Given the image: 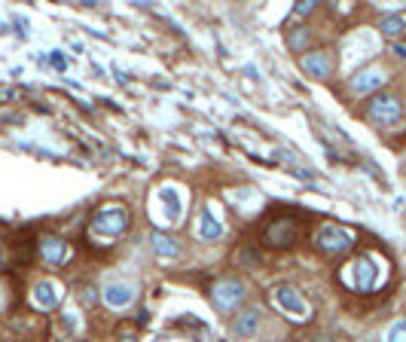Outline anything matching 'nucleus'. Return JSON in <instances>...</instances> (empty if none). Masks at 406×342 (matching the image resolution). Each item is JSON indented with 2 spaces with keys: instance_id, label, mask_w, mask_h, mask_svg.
I'll list each match as a JSON object with an SVG mask.
<instances>
[{
  "instance_id": "obj_1",
  "label": "nucleus",
  "mask_w": 406,
  "mask_h": 342,
  "mask_svg": "<svg viewBox=\"0 0 406 342\" xmlns=\"http://www.w3.org/2000/svg\"><path fill=\"white\" fill-rule=\"evenodd\" d=\"M367 120L373 126H382V129H391L403 120V104L397 95H388V92H379L367 101Z\"/></svg>"
},
{
  "instance_id": "obj_2",
  "label": "nucleus",
  "mask_w": 406,
  "mask_h": 342,
  "mask_svg": "<svg viewBox=\"0 0 406 342\" xmlns=\"http://www.w3.org/2000/svg\"><path fill=\"white\" fill-rule=\"evenodd\" d=\"M125 229H129V211L122 205H107L92 217V232L95 236L120 238V236H125Z\"/></svg>"
},
{
  "instance_id": "obj_3",
  "label": "nucleus",
  "mask_w": 406,
  "mask_h": 342,
  "mask_svg": "<svg viewBox=\"0 0 406 342\" xmlns=\"http://www.w3.org/2000/svg\"><path fill=\"white\" fill-rule=\"evenodd\" d=\"M315 245L321 254H349L354 248V232L336 223H324L315 236Z\"/></svg>"
},
{
  "instance_id": "obj_4",
  "label": "nucleus",
  "mask_w": 406,
  "mask_h": 342,
  "mask_svg": "<svg viewBox=\"0 0 406 342\" xmlns=\"http://www.w3.org/2000/svg\"><path fill=\"white\" fill-rule=\"evenodd\" d=\"M248 297V287L239 278H220L214 287H211V303H214L217 312H232V308L241 306V299Z\"/></svg>"
},
{
  "instance_id": "obj_5",
  "label": "nucleus",
  "mask_w": 406,
  "mask_h": 342,
  "mask_svg": "<svg viewBox=\"0 0 406 342\" xmlns=\"http://www.w3.org/2000/svg\"><path fill=\"white\" fill-rule=\"evenodd\" d=\"M297 238H300V223L293 220V217H275V220L263 229V241L269 248H278V251L293 248Z\"/></svg>"
},
{
  "instance_id": "obj_6",
  "label": "nucleus",
  "mask_w": 406,
  "mask_h": 342,
  "mask_svg": "<svg viewBox=\"0 0 406 342\" xmlns=\"http://www.w3.org/2000/svg\"><path fill=\"white\" fill-rule=\"evenodd\" d=\"M351 275L345 281L354 287V290H360V294H370V290L376 287V281H379V266H376V260L370 254H363V257H358V260L351 263V269H349Z\"/></svg>"
},
{
  "instance_id": "obj_7",
  "label": "nucleus",
  "mask_w": 406,
  "mask_h": 342,
  "mask_svg": "<svg viewBox=\"0 0 406 342\" xmlns=\"http://www.w3.org/2000/svg\"><path fill=\"white\" fill-rule=\"evenodd\" d=\"M134 297H138V290H134L132 281H107L104 290H101V299H104V306L113 308V312H120V308H129L134 303Z\"/></svg>"
},
{
  "instance_id": "obj_8",
  "label": "nucleus",
  "mask_w": 406,
  "mask_h": 342,
  "mask_svg": "<svg viewBox=\"0 0 406 342\" xmlns=\"http://www.w3.org/2000/svg\"><path fill=\"white\" fill-rule=\"evenodd\" d=\"M385 83H388V73L382 68H376V64H370V68L358 71L349 80V89L354 92V95H373V92H379Z\"/></svg>"
},
{
  "instance_id": "obj_9",
  "label": "nucleus",
  "mask_w": 406,
  "mask_h": 342,
  "mask_svg": "<svg viewBox=\"0 0 406 342\" xmlns=\"http://www.w3.org/2000/svg\"><path fill=\"white\" fill-rule=\"evenodd\" d=\"M31 303H34V308H40V312H55V308L62 306V287H58L52 278H40L37 285L31 287Z\"/></svg>"
},
{
  "instance_id": "obj_10",
  "label": "nucleus",
  "mask_w": 406,
  "mask_h": 342,
  "mask_svg": "<svg viewBox=\"0 0 406 342\" xmlns=\"http://www.w3.org/2000/svg\"><path fill=\"white\" fill-rule=\"evenodd\" d=\"M300 71L306 73V77L327 80L330 73H333V58H330L327 49H309V52L300 58Z\"/></svg>"
},
{
  "instance_id": "obj_11",
  "label": "nucleus",
  "mask_w": 406,
  "mask_h": 342,
  "mask_svg": "<svg viewBox=\"0 0 406 342\" xmlns=\"http://www.w3.org/2000/svg\"><path fill=\"white\" fill-rule=\"evenodd\" d=\"M272 297H275V303L284 308V312H290L293 318H309V303L300 297V290L297 287H290V285H278L272 290Z\"/></svg>"
},
{
  "instance_id": "obj_12",
  "label": "nucleus",
  "mask_w": 406,
  "mask_h": 342,
  "mask_svg": "<svg viewBox=\"0 0 406 342\" xmlns=\"http://www.w3.org/2000/svg\"><path fill=\"white\" fill-rule=\"evenodd\" d=\"M196 232H199V238H202V241H217L220 236H223V220H220V214H217L211 205L202 208Z\"/></svg>"
},
{
  "instance_id": "obj_13",
  "label": "nucleus",
  "mask_w": 406,
  "mask_h": 342,
  "mask_svg": "<svg viewBox=\"0 0 406 342\" xmlns=\"http://www.w3.org/2000/svg\"><path fill=\"white\" fill-rule=\"evenodd\" d=\"M260 324H263V312L260 308H244L239 318L232 321V336L235 339H248L253 333L260 330Z\"/></svg>"
},
{
  "instance_id": "obj_14",
  "label": "nucleus",
  "mask_w": 406,
  "mask_h": 342,
  "mask_svg": "<svg viewBox=\"0 0 406 342\" xmlns=\"http://www.w3.org/2000/svg\"><path fill=\"white\" fill-rule=\"evenodd\" d=\"M67 254H71V245H67L64 238H58V236H43L40 238V257H43L46 263H64L67 260Z\"/></svg>"
},
{
  "instance_id": "obj_15",
  "label": "nucleus",
  "mask_w": 406,
  "mask_h": 342,
  "mask_svg": "<svg viewBox=\"0 0 406 342\" xmlns=\"http://www.w3.org/2000/svg\"><path fill=\"white\" fill-rule=\"evenodd\" d=\"M153 251L162 257V260H177V257H181V241L177 238H168L165 232H153Z\"/></svg>"
},
{
  "instance_id": "obj_16",
  "label": "nucleus",
  "mask_w": 406,
  "mask_h": 342,
  "mask_svg": "<svg viewBox=\"0 0 406 342\" xmlns=\"http://www.w3.org/2000/svg\"><path fill=\"white\" fill-rule=\"evenodd\" d=\"M379 31H382L388 40H400L406 34V19L403 15H385V19L379 22Z\"/></svg>"
},
{
  "instance_id": "obj_17",
  "label": "nucleus",
  "mask_w": 406,
  "mask_h": 342,
  "mask_svg": "<svg viewBox=\"0 0 406 342\" xmlns=\"http://www.w3.org/2000/svg\"><path fill=\"white\" fill-rule=\"evenodd\" d=\"M162 202H165L168 223H177V220H181V196H177L174 187H162Z\"/></svg>"
},
{
  "instance_id": "obj_18",
  "label": "nucleus",
  "mask_w": 406,
  "mask_h": 342,
  "mask_svg": "<svg viewBox=\"0 0 406 342\" xmlns=\"http://www.w3.org/2000/svg\"><path fill=\"white\" fill-rule=\"evenodd\" d=\"M287 43H290V52H309V43H312V31L309 28H293L287 34Z\"/></svg>"
},
{
  "instance_id": "obj_19",
  "label": "nucleus",
  "mask_w": 406,
  "mask_h": 342,
  "mask_svg": "<svg viewBox=\"0 0 406 342\" xmlns=\"http://www.w3.org/2000/svg\"><path fill=\"white\" fill-rule=\"evenodd\" d=\"M385 342H406V321H394L385 333Z\"/></svg>"
},
{
  "instance_id": "obj_20",
  "label": "nucleus",
  "mask_w": 406,
  "mask_h": 342,
  "mask_svg": "<svg viewBox=\"0 0 406 342\" xmlns=\"http://www.w3.org/2000/svg\"><path fill=\"white\" fill-rule=\"evenodd\" d=\"M315 0H300L297 6H293V15H309V13H315Z\"/></svg>"
},
{
  "instance_id": "obj_21",
  "label": "nucleus",
  "mask_w": 406,
  "mask_h": 342,
  "mask_svg": "<svg viewBox=\"0 0 406 342\" xmlns=\"http://www.w3.org/2000/svg\"><path fill=\"white\" fill-rule=\"evenodd\" d=\"M394 55H397V58H403V62H406V46L397 43V46H394Z\"/></svg>"
},
{
  "instance_id": "obj_22",
  "label": "nucleus",
  "mask_w": 406,
  "mask_h": 342,
  "mask_svg": "<svg viewBox=\"0 0 406 342\" xmlns=\"http://www.w3.org/2000/svg\"><path fill=\"white\" fill-rule=\"evenodd\" d=\"M120 342H138V339H134V336H122Z\"/></svg>"
},
{
  "instance_id": "obj_23",
  "label": "nucleus",
  "mask_w": 406,
  "mask_h": 342,
  "mask_svg": "<svg viewBox=\"0 0 406 342\" xmlns=\"http://www.w3.org/2000/svg\"><path fill=\"white\" fill-rule=\"evenodd\" d=\"M4 34H6V24H4V22H0V37H4Z\"/></svg>"
},
{
  "instance_id": "obj_24",
  "label": "nucleus",
  "mask_w": 406,
  "mask_h": 342,
  "mask_svg": "<svg viewBox=\"0 0 406 342\" xmlns=\"http://www.w3.org/2000/svg\"><path fill=\"white\" fill-rule=\"evenodd\" d=\"M0 263H4V257H0Z\"/></svg>"
}]
</instances>
